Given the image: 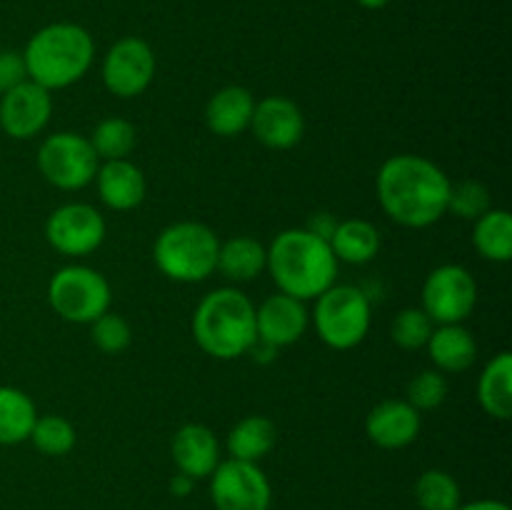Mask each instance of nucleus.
I'll use <instances>...</instances> for the list:
<instances>
[{
	"instance_id": "obj_2",
	"label": "nucleus",
	"mask_w": 512,
	"mask_h": 510,
	"mask_svg": "<svg viewBox=\"0 0 512 510\" xmlns=\"http://www.w3.org/2000/svg\"><path fill=\"white\" fill-rule=\"evenodd\" d=\"M268 253V265L280 293L298 300H315L320 293L335 285L338 278V258L325 238L310 233L308 228L283 230L273 238Z\"/></svg>"
},
{
	"instance_id": "obj_37",
	"label": "nucleus",
	"mask_w": 512,
	"mask_h": 510,
	"mask_svg": "<svg viewBox=\"0 0 512 510\" xmlns=\"http://www.w3.org/2000/svg\"><path fill=\"white\" fill-rule=\"evenodd\" d=\"M190 485H193V480H190L188 475H178V478H175L173 483H170V488H173L178 495H185V493H188Z\"/></svg>"
},
{
	"instance_id": "obj_30",
	"label": "nucleus",
	"mask_w": 512,
	"mask_h": 510,
	"mask_svg": "<svg viewBox=\"0 0 512 510\" xmlns=\"http://www.w3.org/2000/svg\"><path fill=\"white\" fill-rule=\"evenodd\" d=\"M433 320L425 315L423 308H405L395 315L390 325V338L403 350H420L428 345L430 333H433Z\"/></svg>"
},
{
	"instance_id": "obj_7",
	"label": "nucleus",
	"mask_w": 512,
	"mask_h": 510,
	"mask_svg": "<svg viewBox=\"0 0 512 510\" xmlns=\"http://www.w3.org/2000/svg\"><path fill=\"white\" fill-rule=\"evenodd\" d=\"M110 283L88 265H65L50 278L48 303L68 323L90 325L110 310Z\"/></svg>"
},
{
	"instance_id": "obj_32",
	"label": "nucleus",
	"mask_w": 512,
	"mask_h": 510,
	"mask_svg": "<svg viewBox=\"0 0 512 510\" xmlns=\"http://www.w3.org/2000/svg\"><path fill=\"white\" fill-rule=\"evenodd\" d=\"M90 335H93V343L98 345L103 353H110V355L123 353V350L130 345V340H133V330H130L128 320L110 313V310L90 323Z\"/></svg>"
},
{
	"instance_id": "obj_31",
	"label": "nucleus",
	"mask_w": 512,
	"mask_h": 510,
	"mask_svg": "<svg viewBox=\"0 0 512 510\" xmlns=\"http://www.w3.org/2000/svg\"><path fill=\"white\" fill-rule=\"evenodd\" d=\"M490 210V190L480 180H460L450 183L448 213L460 220H478Z\"/></svg>"
},
{
	"instance_id": "obj_33",
	"label": "nucleus",
	"mask_w": 512,
	"mask_h": 510,
	"mask_svg": "<svg viewBox=\"0 0 512 510\" xmlns=\"http://www.w3.org/2000/svg\"><path fill=\"white\" fill-rule=\"evenodd\" d=\"M448 398V380L440 370H423L408 383V403L415 410H435Z\"/></svg>"
},
{
	"instance_id": "obj_8",
	"label": "nucleus",
	"mask_w": 512,
	"mask_h": 510,
	"mask_svg": "<svg viewBox=\"0 0 512 510\" xmlns=\"http://www.w3.org/2000/svg\"><path fill=\"white\" fill-rule=\"evenodd\" d=\"M100 158L80 133H53L40 143L38 168L50 185L60 190H80L98 173Z\"/></svg>"
},
{
	"instance_id": "obj_27",
	"label": "nucleus",
	"mask_w": 512,
	"mask_h": 510,
	"mask_svg": "<svg viewBox=\"0 0 512 510\" xmlns=\"http://www.w3.org/2000/svg\"><path fill=\"white\" fill-rule=\"evenodd\" d=\"M88 140L100 160L128 158L130 150L135 148V125L125 118H105L95 125Z\"/></svg>"
},
{
	"instance_id": "obj_6",
	"label": "nucleus",
	"mask_w": 512,
	"mask_h": 510,
	"mask_svg": "<svg viewBox=\"0 0 512 510\" xmlns=\"http://www.w3.org/2000/svg\"><path fill=\"white\" fill-rule=\"evenodd\" d=\"M313 323L320 340L333 350H350L370 330V300L355 285H330L315 298Z\"/></svg>"
},
{
	"instance_id": "obj_28",
	"label": "nucleus",
	"mask_w": 512,
	"mask_h": 510,
	"mask_svg": "<svg viewBox=\"0 0 512 510\" xmlns=\"http://www.w3.org/2000/svg\"><path fill=\"white\" fill-rule=\"evenodd\" d=\"M420 510H455L460 505V485L445 470H425L415 483Z\"/></svg>"
},
{
	"instance_id": "obj_34",
	"label": "nucleus",
	"mask_w": 512,
	"mask_h": 510,
	"mask_svg": "<svg viewBox=\"0 0 512 510\" xmlns=\"http://www.w3.org/2000/svg\"><path fill=\"white\" fill-rule=\"evenodd\" d=\"M28 80V68H25L23 53L15 50H0V93H8L15 85Z\"/></svg>"
},
{
	"instance_id": "obj_15",
	"label": "nucleus",
	"mask_w": 512,
	"mask_h": 510,
	"mask_svg": "<svg viewBox=\"0 0 512 510\" xmlns=\"http://www.w3.org/2000/svg\"><path fill=\"white\" fill-rule=\"evenodd\" d=\"M250 128H253V135L265 148L288 150L303 140L305 118L290 98L270 95V98L255 103Z\"/></svg>"
},
{
	"instance_id": "obj_3",
	"label": "nucleus",
	"mask_w": 512,
	"mask_h": 510,
	"mask_svg": "<svg viewBox=\"0 0 512 510\" xmlns=\"http://www.w3.org/2000/svg\"><path fill=\"white\" fill-rule=\"evenodd\" d=\"M95 58L93 35L78 23H50L28 40L23 50L28 80L50 93L78 83Z\"/></svg>"
},
{
	"instance_id": "obj_12",
	"label": "nucleus",
	"mask_w": 512,
	"mask_h": 510,
	"mask_svg": "<svg viewBox=\"0 0 512 510\" xmlns=\"http://www.w3.org/2000/svg\"><path fill=\"white\" fill-rule=\"evenodd\" d=\"M155 53L143 38H120L103 58V83L118 98H135L153 83Z\"/></svg>"
},
{
	"instance_id": "obj_21",
	"label": "nucleus",
	"mask_w": 512,
	"mask_h": 510,
	"mask_svg": "<svg viewBox=\"0 0 512 510\" xmlns=\"http://www.w3.org/2000/svg\"><path fill=\"white\" fill-rule=\"evenodd\" d=\"M478 400L485 413L495 420L512 415V355L508 350L493 355L478 380Z\"/></svg>"
},
{
	"instance_id": "obj_18",
	"label": "nucleus",
	"mask_w": 512,
	"mask_h": 510,
	"mask_svg": "<svg viewBox=\"0 0 512 510\" xmlns=\"http://www.w3.org/2000/svg\"><path fill=\"white\" fill-rule=\"evenodd\" d=\"M95 188H98L100 200L110 210L123 213V210H133L143 203L148 183H145V175L138 165L130 163L128 158H120L105 160L103 165H98Z\"/></svg>"
},
{
	"instance_id": "obj_25",
	"label": "nucleus",
	"mask_w": 512,
	"mask_h": 510,
	"mask_svg": "<svg viewBox=\"0 0 512 510\" xmlns=\"http://www.w3.org/2000/svg\"><path fill=\"white\" fill-rule=\"evenodd\" d=\"M275 425L265 415H248L238 420L228 433V453L235 460L258 463L273 450Z\"/></svg>"
},
{
	"instance_id": "obj_16",
	"label": "nucleus",
	"mask_w": 512,
	"mask_h": 510,
	"mask_svg": "<svg viewBox=\"0 0 512 510\" xmlns=\"http://www.w3.org/2000/svg\"><path fill=\"white\" fill-rule=\"evenodd\" d=\"M423 428L420 410L408 400H383L365 418V433L378 448L400 450L415 443Z\"/></svg>"
},
{
	"instance_id": "obj_22",
	"label": "nucleus",
	"mask_w": 512,
	"mask_h": 510,
	"mask_svg": "<svg viewBox=\"0 0 512 510\" xmlns=\"http://www.w3.org/2000/svg\"><path fill=\"white\" fill-rule=\"evenodd\" d=\"M330 248H333L338 263L363 265L378 255L380 250V233L373 223L363 218H350L335 225L333 235H330Z\"/></svg>"
},
{
	"instance_id": "obj_26",
	"label": "nucleus",
	"mask_w": 512,
	"mask_h": 510,
	"mask_svg": "<svg viewBox=\"0 0 512 510\" xmlns=\"http://www.w3.org/2000/svg\"><path fill=\"white\" fill-rule=\"evenodd\" d=\"M473 245L485 260L508 263L512 258V215L503 208H490L475 220Z\"/></svg>"
},
{
	"instance_id": "obj_29",
	"label": "nucleus",
	"mask_w": 512,
	"mask_h": 510,
	"mask_svg": "<svg viewBox=\"0 0 512 510\" xmlns=\"http://www.w3.org/2000/svg\"><path fill=\"white\" fill-rule=\"evenodd\" d=\"M28 440H33V445L43 455L60 458L75 448V428L63 415H38Z\"/></svg>"
},
{
	"instance_id": "obj_36",
	"label": "nucleus",
	"mask_w": 512,
	"mask_h": 510,
	"mask_svg": "<svg viewBox=\"0 0 512 510\" xmlns=\"http://www.w3.org/2000/svg\"><path fill=\"white\" fill-rule=\"evenodd\" d=\"M455 510H510L508 503L503 500H493V498H483V500H473V503H460Z\"/></svg>"
},
{
	"instance_id": "obj_38",
	"label": "nucleus",
	"mask_w": 512,
	"mask_h": 510,
	"mask_svg": "<svg viewBox=\"0 0 512 510\" xmlns=\"http://www.w3.org/2000/svg\"><path fill=\"white\" fill-rule=\"evenodd\" d=\"M358 3L368 10H383L385 5H390V0H358Z\"/></svg>"
},
{
	"instance_id": "obj_9",
	"label": "nucleus",
	"mask_w": 512,
	"mask_h": 510,
	"mask_svg": "<svg viewBox=\"0 0 512 510\" xmlns=\"http://www.w3.org/2000/svg\"><path fill=\"white\" fill-rule=\"evenodd\" d=\"M478 303V283L463 265H440L425 278L423 310L433 323H463L473 315Z\"/></svg>"
},
{
	"instance_id": "obj_17",
	"label": "nucleus",
	"mask_w": 512,
	"mask_h": 510,
	"mask_svg": "<svg viewBox=\"0 0 512 510\" xmlns=\"http://www.w3.org/2000/svg\"><path fill=\"white\" fill-rule=\"evenodd\" d=\"M170 453H173L175 468L180 475H188L190 480L210 478L220 463V443L215 433L205 425L188 423L173 435L170 443Z\"/></svg>"
},
{
	"instance_id": "obj_1",
	"label": "nucleus",
	"mask_w": 512,
	"mask_h": 510,
	"mask_svg": "<svg viewBox=\"0 0 512 510\" xmlns=\"http://www.w3.org/2000/svg\"><path fill=\"white\" fill-rule=\"evenodd\" d=\"M380 208L403 228H428L448 213L450 178L423 155H393L375 178Z\"/></svg>"
},
{
	"instance_id": "obj_24",
	"label": "nucleus",
	"mask_w": 512,
	"mask_h": 510,
	"mask_svg": "<svg viewBox=\"0 0 512 510\" xmlns=\"http://www.w3.org/2000/svg\"><path fill=\"white\" fill-rule=\"evenodd\" d=\"M38 410L23 390L0 385V445H18L30 438Z\"/></svg>"
},
{
	"instance_id": "obj_11",
	"label": "nucleus",
	"mask_w": 512,
	"mask_h": 510,
	"mask_svg": "<svg viewBox=\"0 0 512 510\" xmlns=\"http://www.w3.org/2000/svg\"><path fill=\"white\" fill-rule=\"evenodd\" d=\"M45 238L60 255L80 258L95 253L103 245L105 220L88 203L60 205L45 220Z\"/></svg>"
},
{
	"instance_id": "obj_5",
	"label": "nucleus",
	"mask_w": 512,
	"mask_h": 510,
	"mask_svg": "<svg viewBox=\"0 0 512 510\" xmlns=\"http://www.w3.org/2000/svg\"><path fill=\"white\" fill-rule=\"evenodd\" d=\"M220 240L208 225L183 220L173 223L153 243V260L165 278L175 283H203L218 265Z\"/></svg>"
},
{
	"instance_id": "obj_10",
	"label": "nucleus",
	"mask_w": 512,
	"mask_h": 510,
	"mask_svg": "<svg viewBox=\"0 0 512 510\" xmlns=\"http://www.w3.org/2000/svg\"><path fill=\"white\" fill-rule=\"evenodd\" d=\"M210 498L218 510H270L273 488L258 463L228 458L210 473Z\"/></svg>"
},
{
	"instance_id": "obj_4",
	"label": "nucleus",
	"mask_w": 512,
	"mask_h": 510,
	"mask_svg": "<svg viewBox=\"0 0 512 510\" xmlns=\"http://www.w3.org/2000/svg\"><path fill=\"white\" fill-rule=\"evenodd\" d=\"M193 338L203 353L218 360H233L253 350L258 343L253 300L238 288L208 293L195 308Z\"/></svg>"
},
{
	"instance_id": "obj_20",
	"label": "nucleus",
	"mask_w": 512,
	"mask_h": 510,
	"mask_svg": "<svg viewBox=\"0 0 512 510\" xmlns=\"http://www.w3.org/2000/svg\"><path fill=\"white\" fill-rule=\"evenodd\" d=\"M428 355L440 373H463L478 358V343L463 323L438 325L428 340Z\"/></svg>"
},
{
	"instance_id": "obj_13",
	"label": "nucleus",
	"mask_w": 512,
	"mask_h": 510,
	"mask_svg": "<svg viewBox=\"0 0 512 510\" xmlns=\"http://www.w3.org/2000/svg\"><path fill=\"white\" fill-rule=\"evenodd\" d=\"M53 115V95L48 88L25 80L0 98V128L15 140H30L48 125Z\"/></svg>"
},
{
	"instance_id": "obj_14",
	"label": "nucleus",
	"mask_w": 512,
	"mask_h": 510,
	"mask_svg": "<svg viewBox=\"0 0 512 510\" xmlns=\"http://www.w3.org/2000/svg\"><path fill=\"white\" fill-rule=\"evenodd\" d=\"M310 323L308 308L303 300L293 295L275 293L263 300L260 308H255V333L260 343L270 348H285V345L298 343L305 335Z\"/></svg>"
},
{
	"instance_id": "obj_19",
	"label": "nucleus",
	"mask_w": 512,
	"mask_h": 510,
	"mask_svg": "<svg viewBox=\"0 0 512 510\" xmlns=\"http://www.w3.org/2000/svg\"><path fill=\"white\" fill-rule=\"evenodd\" d=\"M255 100L248 88L243 85H228V88L218 90L213 98L208 100L205 108V123L220 138H235L243 130L250 128V118H253Z\"/></svg>"
},
{
	"instance_id": "obj_35",
	"label": "nucleus",
	"mask_w": 512,
	"mask_h": 510,
	"mask_svg": "<svg viewBox=\"0 0 512 510\" xmlns=\"http://www.w3.org/2000/svg\"><path fill=\"white\" fill-rule=\"evenodd\" d=\"M335 225H338V220H335L330 213H315L313 218H310V223L305 225V228H308L310 233L320 235V238L330 240V235H333Z\"/></svg>"
},
{
	"instance_id": "obj_23",
	"label": "nucleus",
	"mask_w": 512,
	"mask_h": 510,
	"mask_svg": "<svg viewBox=\"0 0 512 510\" xmlns=\"http://www.w3.org/2000/svg\"><path fill=\"white\" fill-rule=\"evenodd\" d=\"M265 265H268V253L263 245L248 235H235L220 243L215 270H220L233 283H248L263 273Z\"/></svg>"
}]
</instances>
